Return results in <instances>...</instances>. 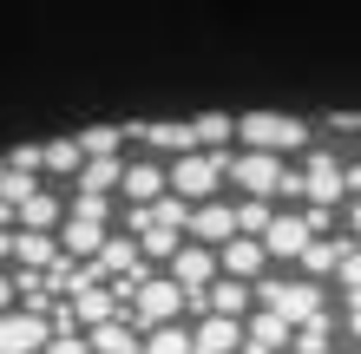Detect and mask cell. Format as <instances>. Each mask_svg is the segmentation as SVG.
Listing matches in <instances>:
<instances>
[{"label": "cell", "instance_id": "4", "mask_svg": "<svg viewBox=\"0 0 361 354\" xmlns=\"http://www.w3.org/2000/svg\"><path fill=\"white\" fill-rule=\"evenodd\" d=\"M184 302H190V296H184L171 276H152V282H138V289H132V302H125L118 315H125V322L158 328V322H178V308H184Z\"/></svg>", "mask_w": 361, "mask_h": 354}, {"label": "cell", "instance_id": "9", "mask_svg": "<svg viewBox=\"0 0 361 354\" xmlns=\"http://www.w3.org/2000/svg\"><path fill=\"white\" fill-rule=\"evenodd\" d=\"M47 335H53V322L33 315V308H7L0 315V354H39Z\"/></svg>", "mask_w": 361, "mask_h": 354}, {"label": "cell", "instance_id": "15", "mask_svg": "<svg viewBox=\"0 0 361 354\" xmlns=\"http://www.w3.org/2000/svg\"><path fill=\"white\" fill-rule=\"evenodd\" d=\"M132 138H138V144H152V151H164V158H184V151H197L190 125H171V118H158V125H138Z\"/></svg>", "mask_w": 361, "mask_h": 354}, {"label": "cell", "instance_id": "27", "mask_svg": "<svg viewBox=\"0 0 361 354\" xmlns=\"http://www.w3.org/2000/svg\"><path fill=\"white\" fill-rule=\"evenodd\" d=\"M269 210H276L269 197H243L237 210H230V223H237V236H263V223H269Z\"/></svg>", "mask_w": 361, "mask_h": 354}, {"label": "cell", "instance_id": "16", "mask_svg": "<svg viewBox=\"0 0 361 354\" xmlns=\"http://www.w3.org/2000/svg\"><path fill=\"white\" fill-rule=\"evenodd\" d=\"M237 348H243V322H224V315H210L190 335V354H237Z\"/></svg>", "mask_w": 361, "mask_h": 354}, {"label": "cell", "instance_id": "29", "mask_svg": "<svg viewBox=\"0 0 361 354\" xmlns=\"http://www.w3.org/2000/svg\"><path fill=\"white\" fill-rule=\"evenodd\" d=\"M7 171H20V177H33V171H39V144H13V158H7Z\"/></svg>", "mask_w": 361, "mask_h": 354}, {"label": "cell", "instance_id": "28", "mask_svg": "<svg viewBox=\"0 0 361 354\" xmlns=\"http://www.w3.org/2000/svg\"><path fill=\"white\" fill-rule=\"evenodd\" d=\"M39 354H92V348H86L79 328H59V335H47V348H39Z\"/></svg>", "mask_w": 361, "mask_h": 354}, {"label": "cell", "instance_id": "22", "mask_svg": "<svg viewBox=\"0 0 361 354\" xmlns=\"http://www.w3.org/2000/svg\"><path fill=\"white\" fill-rule=\"evenodd\" d=\"M289 335H295V328H283V322L269 315V308H257V322L243 328V341L257 348V354H283V348H289Z\"/></svg>", "mask_w": 361, "mask_h": 354}, {"label": "cell", "instance_id": "17", "mask_svg": "<svg viewBox=\"0 0 361 354\" xmlns=\"http://www.w3.org/2000/svg\"><path fill=\"white\" fill-rule=\"evenodd\" d=\"M86 348H92V354H138V328L125 322V315H112V322L86 328Z\"/></svg>", "mask_w": 361, "mask_h": 354}, {"label": "cell", "instance_id": "21", "mask_svg": "<svg viewBox=\"0 0 361 354\" xmlns=\"http://www.w3.org/2000/svg\"><path fill=\"white\" fill-rule=\"evenodd\" d=\"M118 191L132 197V203H152V197H164V171H158V164H125Z\"/></svg>", "mask_w": 361, "mask_h": 354}, {"label": "cell", "instance_id": "7", "mask_svg": "<svg viewBox=\"0 0 361 354\" xmlns=\"http://www.w3.org/2000/svg\"><path fill=\"white\" fill-rule=\"evenodd\" d=\"M263 256L269 263H295L302 256V243H309V217L302 210H269V223H263Z\"/></svg>", "mask_w": 361, "mask_h": 354}, {"label": "cell", "instance_id": "5", "mask_svg": "<svg viewBox=\"0 0 361 354\" xmlns=\"http://www.w3.org/2000/svg\"><path fill=\"white\" fill-rule=\"evenodd\" d=\"M224 177H230V184H243L250 197H283L289 164H283V158H269V151H243V158H224Z\"/></svg>", "mask_w": 361, "mask_h": 354}, {"label": "cell", "instance_id": "14", "mask_svg": "<svg viewBox=\"0 0 361 354\" xmlns=\"http://www.w3.org/2000/svg\"><path fill=\"white\" fill-rule=\"evenodd\" d=\"M348 249H355V236H342V243H335V236H309L295 263H302V276H309V282H322V276H335V263H342Z\"/></svg>", "mask_w": 361, "mask_h": 354}, {"label": "cell", "instance_id": "2", "mask_svg": "<svg viewBox=\"0 0 361 354\" xmlns=\"http://www.w3.org/2000/svg\"><path fill=\"white\" fill-rule=\"evenodd\" d=\"M224 158H230V151H184V158H171L164 191L184 197V203H210V197L224 191Z\"/></svg>", "mask_w": 361, "mask_h": 354}, {"label": "cell", "instance_id": "10", "mask_svg": "<svg viewBox=\"0 0 361 354\" xmlns=\"http://www.w3.org/2000/svg\"><path fill=\"white\" fill-rule=\"evenodd\" d=\"M190 302H197V308H210V315H224V322H243L250 308H257V302H250V282H230V276H210Z\"/></svg>", "mask_w": 361, "mask_h": 354}, {"label": "cell", "instance_id": "1", "mask_svg": "<svg viewBox=\"0 0 361 354\" xmlns=\"http://www.w3.org/2000/svg\"><path fill=\"white\" fill-rule=\"evenodd\" d=\"M250 302L269 308L283 328H302V322H315V315H329L322 282H309V276H257V282H250Z\"/></svg>", "mask_w": 361, "mask_h": 354}, {"label": "cell", "instance_id": "24", "mask_svg": "<svg viewBox=\"0 0 361 354\" xmlns=\"http://www.w3.org/2000/svg\"><path fill=\"white\" fill-rule=\"evenodd\" d=\"M190 138H197V151H230L224 138H237V125L224 112H204V118H190Z\"/></svg>", "mask_w": 361, "mask_h": 354}, {"label": "cell", "instance_id": "11", "mask_svg": "<svg viewBox=\"0 0 361 354\" xmlns=\"http://www.w3.org/2000/svg\"><path fill=\"white\" fill-rule=\"evenodd\" d=\"M164 263H171V282L184 289V296H197V289H204L210 276H217V256H210L204 243H190V249H171Z\"/></svg>", "mask_w": 361, "mask_h": 354}, {"label": "cell", "instance_id": "32", "mask_svg": "<svg viewBox=\"0 0 361 354\" xmlns=\"http://www.w3.org/2000/svg\"><path fill=\"white\" fill-rule=\"evenodd\" d=\"M7 243H13V230H0V256H7Z\"/></svg>", "mask_w": 361, "mask_h": 354}, {"label": "cell", "instance_id": "13", "mask_svg": "<svg viewBox=\"0 0 361 354\" xmlns=\"http://www.w3.org/2000/svg\"><path fill=\"white\" fill-rule=\"evenodd\" d=\"M53 243H59V256L86 263L92 249L105 243V223H99V217H59V236H53Z\"/></svg>", "mask_w": 361, "mask_h": 354}, {"label": "cell", "instance_id": "25", "mask_svg": "<svg viewBox=\"0 0 361 354\" xmlns=\"http://www.w3.org/2000/svg\"><path fill=\"white\" fill-rule=\"evenodd\" d=\"M73 144H79V158H118L125 151V132H118V125H92V132H79Z\"/></svg>", "mask_w": 361, "mask_h": 354}, {"label": "cell", "instance_id": "30", "mask_svg": "<svg viewBox=\"0 0 361 354\" xmlns=\"http://www.w3.org/2000/svg\"><path fill=\"white\" fill-rule=\"evenodd\" d=\"M66 217H99V223H105V217H112V197H73Z\"/></svg>", "mask_w": 361, "mask_h": 354}, {"label": "cell", "instance_id": "18", "mask_svg": "<svg viewBox=\"0 0 361 354\" xmlns=\"http://www.w3.org/2000/svg\"><path fill=\"white\" fill-rule=\"evenodd\" d=\"M7 256H13L20 269H47V263H59V243H53L47 230H20V236L7 243Z\"/></svg>", "mask_w": 361, "mask_h": 354}, {"label": "cell", "instance_id": "31", "mask_svg": "<svg viewBox=\"0 0 361 354\" xmlns=\"http://www.w3.org/2000/svg\"><path fill=\"white\" fill-rule=\"evenodd\" d=\"M13 308V276H0V315Z\"/></svg>", "mask_w": 361, "mask_h": 354}, {"label": "cell", "instance_id": "8", "mask_svg": "<svg viewBox=\"0 0 361 354\" xmlns=\"http://www.w3.org/2000/svg\"><path fill=\"white\" fill-rule=\"evenodd\" d=\"M210 256H217V276H230V282H257L263 269H269V256H263L257 236H224Z\"/></svg>", "mask_w": 361, "mask_h": 354}, {"label": "cell", "instance_id": "20", "mask_svg": "<svg viewBox=\"0 0 361 354\" xmlns=\"http://www.w3.org/2000/svg\"><path fill=\"white\" fill-rule=\"evenodd\" d=\"M118 171H125V158H86L79 164V197H105V191H118Z\"/></svg>", "mask_w": 361, "mask_h": 354}, {"label": "cell", "instance_id": "23", "mask_svg": "<svg viewBox=\"0 0 361 354\" xmlns=\"http://www.w3.org/2000/svg\"><path fill=\"white\" fill-rule=\"evenodd\" d=\"M138 354H190V328H178V322H158V328H145Z\"/></svg>", "mask_w": 361, "mask_h": 354}, {"label": "cell", "instance_id": "3", "mask_svg": "<svg viewBox=\"0 0 361 354\" xmlns=\"http://www.w3.org/2000/svg\"><path fill=\"white\" fill-rule=\"evenodd\" d=\"M237 138L250 144V151H269V158L309 151V125L289 118V112H250V118H237Z\"/></svg>", "mask_w": 361, "mask_h": 354}, {"label": "cell", "instance_id": "26", "mask_svg": "<svg viewBox=\"0 0 361 354\" xmlns=\"http://www.w3.org/2000/svg\"><path fill=\"white\" fill-rule=\"evenodd\" d=\"M79 164H86V158H79V144H73V138H53V144H39V171H53V177H73Z\"/></svg>", "mask_w": 361, "mask_h": 354}, {"label": "cell", "instance_id": "12", "mask_svg": "<svg viewBox=\"0 0 361 354\" xmlns=\"http://www.w3.org/2000/svg\"><path fill=\"white\" fill-rule=\"evenodd\" d=\"M184 230L197 236L204 249H217L224 236H237V223H230V203H217V197H210V203H190V217H184Z\"/></svg>", "mask_w": 361, "mask_h": 354}, {"label": "cell", "instance_id": "6", "mask_svg": "<svg viewBox=\"0 0 361 354\" xmlns=\"http://www.w3.org/2000/svg\"><path fill=\"white\" fill-rule=\"evenodd\" d=\"M355 191V177L335 171V151H322V144H309V171H302V197L309 210H335V197Z\"/></svg>", "mask_w": 361, "mask_h": 354}, {"label": "cell", "instance_id": "19", "mask_svg": "<svg viewBox=\"0 0 361 354\" xmlns=\"http://www.w3.org/2000/svg\"><path fill=\"white\" fill-rule=\"evenodd\" d=\"M13 210H20V230H53V223L66 217V210H59V197H53V191H39V184L13 203Z\"/></svg>", "mask_w": 361, "mask_h": 354}]
</instances>
